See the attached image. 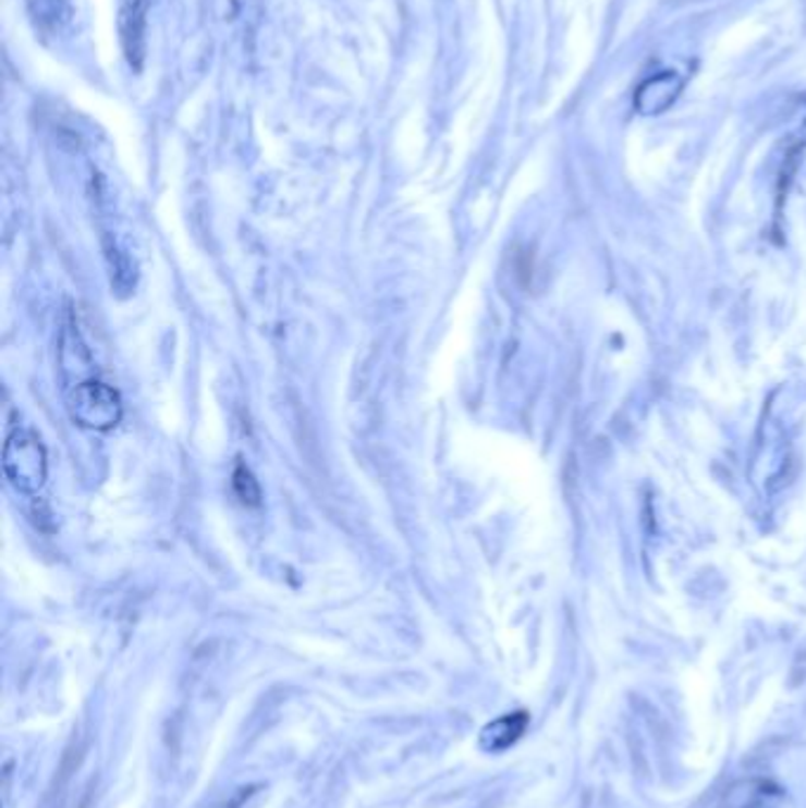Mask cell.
<instances>
[{"instance_id": "8992f818", "label": "cell", "mask_w": 806, "mask_h": 808, "mask_svg": "<svg viewBox=\"0 0 806 808\" xmlns=\"http://www.w3.org/2000/svg\"><path fill=\"white\" fill-rule=\"evenodd\" d=\"M137 3H143V5H147V0H137Z\"/></svg>"}, {"instance_id": "7a4b0ae2", "label": "cell", "mask_w": 806, "mask_h": 808, "mask_svg": "<svg viewBox=\"0 0 806 808\" xmlns=\"http://www.w3.org/2000/svg\"><path fill=\"white\" fill-rule=\"evenodd\" d=\"M5 470L20 490L34 492L46 480V454L32 433H15L5 448Z\"/></svg>"}, {"instance_id": "6da1fadb", "label": "cell", "mask_w": 806, "mask_h": 808, "mask_svg": "<svg viewBox=\"0 0 806 808\" xmlns=\"http://www.w3.org/2000/svg\"><path fill=\"white\" fill-rule=\"evenodd\" d=\"M72 416L86 428L109 430L121 419L119 395L100 381L81 383L72 393Z\"/></svg>"}, {"instance_id": "277c9868", "label": "cell", "mask_w": 806, "mask_h": 808, "mask_svg": "<svg viewBox=\"0 0 806 808\" xmlns=\"http://www.w3.org/2000/svg\"><path fill=\"white\" fill-rule=\"evenodd\" d=\"M234 490H237L240 499L244 501L246 506H258L260 504V487L254 480L252 470H248L246 466H240L237 470H234Z\"/></svg>"}, {"instance_id": "3957f363", "label": "cell", "mask_w": 806, "mask_h": 808, "mask_svg": "<svg viewBox=\"0 0 806 808\" xmlns=\"http://www.w3.org/2000/svg\"><path fill=\"white\" fill-rule=\"evenodd\" d=\"M527 729V714L513 712L506 717H499L497 721L488 723L480 733V747L488 751H504L509 749Z\"/></svg>"}, {"instance_id": "5b68a950", "label": "cell", "mask_w": 806, "mask_h": 808, "mask_svg": "<svg viewBox=\"0 0 806 808\" xmlns=\"http://www.w3.org/2000/svg\"><path fill=\"white\" fill-rule=\"evenodd\" d=\"M40 3H46V0H40ZM48 5L52 8V12H54V17H58V15H60V10H58V5H54V0H50V3H48ZM48 5H46V8H48Z\"/></svg>"}]
</instances>
